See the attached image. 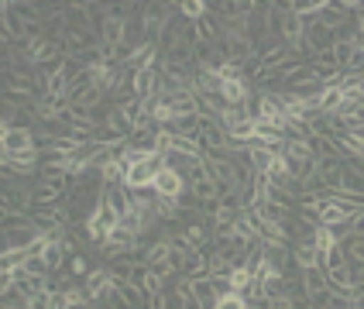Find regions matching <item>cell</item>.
I'll return each mask as SVG.
<instances>
[{
    "mask_svg": "<svg viewBox=\"0 0 364 309\" xmlns=\"http://www.w3.org/2000/svg\"><path fill=\"white\" fill-rule=\"evenodd\" d=\"M11 11L21 21H41V4H28V0H11Z\"/></svg>",
    "mask_w": 364,
    "mask_h": 309,
    "instance_id": "obj_15",
    "label": "cell"
},
{
    "mask_svg": "<svg viewBox=\"0 0 364 309\" xmlns=\"http://www.w3.org/2000/svg\"><path fill=\"white\" fill-rule=\"evenodd\" d=\"M337 244H341V237H337L330 227H323V224L316 227V234H313V247H316L320 254H330V251H333Z\"/></svg>",
    "mask_w": 364,
    "mask_h": 309,
    "instance_id": "obj_12",
    "label": "cell"
},
{
    "mask_svg": "<svg viewBox=\"0 0 364 309\" xmlns=\"http://www.w3.org/2000/svg\"><path fill=\"white\" fill-rule=\"evenodd\" d=\"M347 309H354V306H347Z\"/></svg>",
    "mask_w": 364,
    "mask_h": 309,
    "instance_id": "obj_18",
    "label": "cell"
},
{
    "mask_svg": "<svg viewBox=\"0 0 364 309\" xmlns=\"http://www.w3.org/2000/svg\"><path fill=\"white\" fill-rule=\"evenodd\" d=\"M220 97L227 100V107H244L251 100V90H247V76H237V80H223Z\"/></svg>",
    "mask_w": 364,
    "mask_h": 309,
    "instance_id": "obj_7",
    "label": "cell"
},
{
    "mask_svg": "<svg viewBox=\"0 0 364 309\" xmlns=\"http://www.w3.org/2000/svg\"><path fill=\"white\" fill-rule=\"evenodd\" d=\"M213 309H251V303H247V296H241V292H227V296H220L213 303Z\"/></svg>",
    "mask_w": 364,
    "mask_h": 309,
    "instance_id": "obj_16",
    "label": "cell"
},
{
    "mask_svg": "<svg viewBox=\"0 0 364 309\" xmlns=\"http://www.w3.org/2000/svg\"><path fill=\"white\" fill-rule=\"evenodd\" d=\"M292 261L299 271H309V268H323L320 265V251L313 244H292Z\"/></svg>",
    "mask_w": 364,
    "mask_h": 309,
    "instance_id": "obj_8",
    "label": "cell"
},
{
    "mask_svg": "<svg viewBox=\"0 0 364 309\" xmlns=\"http://www.w3.org/2000/svg\"><path fill=\"white\" fill-rule=\"evenodd\" d=\"M299 278H303V286H306V292H309V296H316V292L330 288V286H326V271H323V268H309V271H299Z\"/></svg>",
    "mask_w": 364,
    "mask_h": 309,
    "instance_id": "obj_13",
    "label": "cell"
},
{
    "mask_svg": "<svg viewBox=\"0 0 364 309\" xmlns=\"http://www.w3.org/2000/svg\"><path fill=\"white\" fill-rule=\"evenodd\" d=\"M354 52H358V45H354L350 38L333 41V62H337V69H341V72H347V69H350V62H354Z\"/></svg>",
    "mask_w": 364,
    "mask_h": 309,
    "instance_id": "obj_11",
    "label": "cell"
},
{
    "mask_svg": "<svg viewBox=\"0 0 364 309\" xmlns=\"http://www.w3.org/2000/svg\"><path fill=\"white\" fill-rule=\"evenodd\" d=\"M110 275H114V282H131V271H134V265L131 261H124V258H114L110 261Z\"/></svg>",
    "mask_w": 364,
    "mask_h": 309,
    "instance_id": "obj_17",
    "label": "cell"
},
{
    "mask_svg": "<svg viewBox=\"0 0 364 309\" xmlns=\"http://www.w3.org/2000/svg\"><path fill=\"white\" fill-rule=\"evenodd\" d=\"M227 286H230V292H247V288L255 286V271L247 265H234L230 268V275H227Z\"/></svg>",
    "mask_w": 364,
    "mask_h": 309,
    "instance_id": "obj_9",
    "label": "cell"
},
{
    "mask_svg": "<svg viewBox=\"0 0 364 309\" xmlns=\"http://www.w3.org/2000/svg\"><path fill=\"white\" fill-rule=\"evenodd\" d=\"M0 148H4V155L28 151V148H35V131L31 127H0Z\"/></svg>",
    "mask_w": 364,
    "mask_h": 309,
    "instance_id": "obj_4",
    "label": "cell"
},
{
    "mask_svg": "<svg viewBox=\"0 0 364 309\" xmlns=\"http://www.w3.org/2000/svg\"><path fill=\"white\" fill-rule=\"evenodd\" d=\"M282 151H272L268 144H262V141H251L247 144V162H251V168L255 172H262V175H268V168H272V162L279 158Z\"/></svg>",
    "mask_w": 364,
    "mask_h": 309,
    "instance_id": "obj_6",
    "label": "cell"
},
{
    "mask_svg": "<svg viewBox=\"0 0 364 309\" xmlns=\"http://www.w3.org/2000/svg\"><path fill=\"white\" fill-rule=\"evenodd\" d=\"M189 193H193L200 203H206V200H217V196H220L210 175H203V179H196V183H189Z\"/></svg>",
    "mask_w": 364,
    "mask_h": 309,
    "instance_id": "obj_14",
    "label": "cell"
},
{
    "mask_svg": "<svg viewBox=\"0 0 364 309\" xmlns=\"http://www.w3.org/2000/svg\"><path fill=\"white\" fill-rule=\"evenodd\" d=\"M333 41H337L333 28H326L320 18L306 24V35H303L306 52H313V55H323V52H330V48H333Z\"/></svg>",
    "mask_w": 364,
    "mask_h": 309,
    "instance_id": "obj_3",
    "label": "cell"
},
{
    "mask_svg": "<svg viewBox=\"0 0 364 309\" xmlns=\"http://www.w3.org/2000/svg\"><path fill=\"white\" fill-rule=\"evenodd\" d=\"M151 193H155L159 200H182V196L189 193V183L182 179L176 168L162 165V168H159V175H155V185H151Z\"/></svg>",
    "mask_w": 364,
    "mask_h": 309,
    "instance_id": "obj_2",
    "label": "cell"
},
{
    "mask_svg": "<svg viewBox=\"0 0 364 309\" xmlns=\"http://www.w3.org/2000/svg\"><path fill=\"white\" fill-rule=\"evenodd\" d=\"M0 303H4V309H31L35 306V303H31L18 286H4L0 288Z\"/></svg>",
    "mask_w": 364,
    "mask_h": 309,
    "instance_id": "obj_10",
    "label": "cell"
},
{
    "mask_svg": "<svg viewBox=\"0 0 364 309\" xmlns=\"http://www.w3.org/2000/svg\"><path fill=\"white\" fill-rule=\"evenodd\" d=\"M165 165V155H155V158H144V162H131L127 172H124V185L134 189V193H148L155 185V175Z\"/></svg>",
    "mask_w": 364,
    "mask_h": 309,
    "instance_id": "obj_1",
    "label": "cell"
},
{
    "mask_svg": "<svg viewBox=\"0 0 364 309\" xmlns=\"http://www.w3.org/2000/svg\"><path fill=\"white\" fill-rule=\"evenodd\" d=\"M82 288H86V296H90L93 303H103V299L114 292V275H110V268H93V271L82 278Z\"/></svg>",
    "mask_w": 364,
    "mask_h": 309,
    "instance_id": "obj_5",
    "label": "cell"
}]
</instances>
